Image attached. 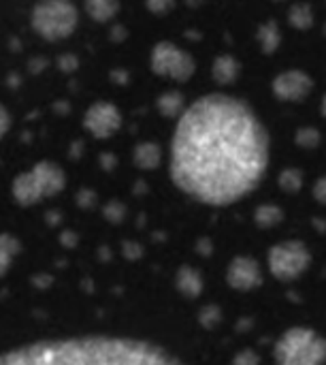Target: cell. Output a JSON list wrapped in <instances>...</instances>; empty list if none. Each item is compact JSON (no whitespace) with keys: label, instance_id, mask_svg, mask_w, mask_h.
Masks as SVG:
<instances>
[{"label":"cell","instance_id":"1","mask_svg":"<svg viewBox=\"0 0 326 365\" xmlns=\"http://www.w3.org/2000/svg\"><path fill=\"white\" fill-rule=\"evenodd\" d=\"M0 365H184L164 349L115 336L41 340L0 353Z\"/></svg>","mask_w":326,"mask_h":365},{"label":"cell","instance_id":"2","mask_svg":"<svg viewBox=\"0 0 326 365\" xmlns=\"http://www.w3.org/2000/svg\"><path fill=\"white\" fill-rule=\"evenodd\" d=\"M62 188H64V171L51 160H41L32 169L21 171L13 180L11 195L19 205L28 207L45 197L58 195Z\"/></svg>","mask_w":326,"mask_h":365},{"label":"cell","instance_id":"3","mask_svg":"<svg viewBox=\"0 0 326 365\" xmlns=\"http://www.w3.org/2000/svg\"><path fill=\"white\" fill-rule=\"evenodd\" d=\"M77 24V9L68 2H41L30 13V26L47 41L66 38Z\"/></svg>","mask_w":326,"mask_h":365},{"label":"cell","instance_id":"4","mask_svg":"<svg viewBox=\"0 0 326 365\" xmlns=\"http://www.w3.org/2000/svg\"><path fill=\"white\" fill-rule=\"evenodd\" d=\"M85 126L98 135V137H107L111 130H115L120 126V115L111 105H94L88 113H85Z\"/></svg>","mask_w":326,"mask_h":365},{"label":"cell","instance_id":"5","mask_svg":"<svg viewBox=\"0 0 326 365\" xmlns=\"http://www.w3.org/2000/svg\"><path fill=\"white\" fill-rule=\"evenodd\" d=\"M19 252H21L19 240L11 233H0V278L11 269V265L19 257Z\"/></svg>","mask_w":326,"mask_h":365},{"label":"cell","instance_id":"6","mask_svg":"<svg viewBox=\"0 0 326 365\" xmlns=\"http://www.w3.org/2000/svg\"><path fill=\"white\" fill-rule=\"evenodd\" d=\"M9 128H11V113H9L6 107L0 103V139L9 133Z\"/></svg>","mask_w":326,"mask_h":365}]
</instances>
